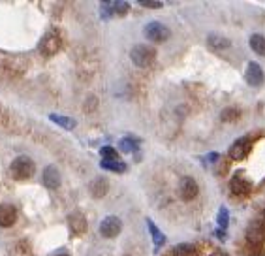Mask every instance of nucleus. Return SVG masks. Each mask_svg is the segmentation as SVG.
<instances>
[{
  "instance_id": "1",
  "label": "nucleus",
  "mask_w": 265,
  "mask_h": 256,
  "mask_svg": "<svg viewBox=\"0 0 265 256\" xmlns=\"http://www.w3.org/2000/svg\"><path fill=\"white\" fill-rule=\"evenodd\" d=\"M34 171H36V164L30 157H17V159H13L12 166H10V173L17 181L30 179L34 175Z\"/></svg>"
},
{
  "instance_id": "2",
  "label": "nucleus",
  "mask_w": 265,
  "mask_h": 256,
  "mask_svg": "<svg viewBox=\"0 0 265 256\" xmlns=\"http://www.w3.org/2000/svg\"><path fill=\"white\" fill-rule=\"evenodd\" d=\"M130 59L135 66H139V68H147V66H151L155 59H156V51L151 47V46H145V44H137V46H133L132 51H130Z\"/></svg>"
},
{
  "instance_id": "3",
  "label": "nucleus",
  "mask_w": 265,
  "mask_h": 256,
  "mask_svg": "<svg viewBox=\"0 0 265 256\" xmlns=\"http://www.w3.org/2000/svg\"><path fill=\"white\" fill-rule=\"evenodd\" d=\"M38 49H40V53H42V55H45V57L55 55V53L61 49V36H59V32H55V30L47 32L45 36L40 40Z\"/></svg>"
},
{
  "instance_id": "4",
  "label": "nucleus",
  "mask_w": 265,
  "mask_h": 256,
  "mask_svg": "<svg viewBox=\"0 0 265 256\" xmlns=\"http://www.w3.org/2000/svg\"><path fill=\"white\" fill-rule=\"evenodd\" d=\"M145 36L149 38L151 42H166L169 36H171V32H169V28L166 24L158 23V21H151V23L147 24L143 28Z\"/></svg>"
},
{
  "instance_id": "5",
  "label": "nucleus",
  "mask_w": 265,
  "mask_h": 256,
  "mask_svg": "<svg viewBox=\"0 0 265 256\" xmlns=\"http://www.w3.org/2000/svg\"><path fill=\"white\" fill-rule=\"evenodd\" d=\"M229 190L233 196H246L252 190V183L243 175V171H237L229 181Z\"/></svg>"
},
{
  "instance_id": "6",
  "label": "nucleus",
  "mask_w": 265,
  "mask_h": 256,
  "mask_svg": "<svg viewBox=\"0 0 265 256\" xmlns=\"http://www.w3.org/2000/svg\"><path fill=\"white\" fill-rule=\"evenodd\" d=\"M122 230V222L119 217H115V215H111V217H106V219L102 220V224H100V233H102V237H108V239H113V237H117Z\"/></svg>"
},
{
  "instance_id": "7",
  "label": "nucleus",
  "mask_w": 265,
  "mask_h": 256,
  "mask_svg": "<svg viewBox=\"0 0 265 256\" xmlns=\"http://www.w3.org/2000/svg\"><path fill=\"white\" fill-rule=\"evenodd\" d=\"M250 149H252V141H250V138H239V140H235L233 141V145L229 147V159L231 160H243L248 157V153H250Z\"/></svg>"
},
{
  "instance_id": "8",
  "label": "nucleus",
  "mask_w": 265,
  "mask_h": 256,
  "mask_svg": "<svg viewBox=\"0 0 265 256\" xmlns=\"http://www.w3.org/2000/svg\"><path fill=\"white\" fill-rule=\"evenodd\" d=\"M244 79L250 87H260L265 81V73L262 66L258 62H248L246 72H244Z\"/></svg>"
},
{
  "instance_id": "9",
  "label": "nucleus",
  "mask_w": 265,
  "mask_h": 256,
  "mask_svg": "<svg viewBox=\"0 0 265 256\" xmlns=\"http://www.w3.org/2000/svg\"><path fill=\"white\" fill-rule=\"evenodd\" d=\"M179 196H181V200L184 202H190L194 200L196 196H198V183L194 181L192 177H182L181 183H179Z\"/></svg>"
},
{
  "instance_id": "10",
  "label": "nucleus",
  "mask_w": 265,
  "mask_h": 256,
  "mask_svg": "<svg viewBox=\"0 0 265 256\" xmlns=\"http://www.w3.org/2000/svg\"><path fill=\"white\" fill-rule=\"evenodd\" d=\"M42 183L51 190H57L61 186V171L57 170L55 166H47L42 173Z\"/></svg>"
},
{
  "instance_id": "11",
  "label": "nucleus",
  "mask_w": 265,
  "mask_h": 256,
  "mask_svg": "<svg viewBox=\"0 0 265 256\" xmlns=\"http://www.w3.org/2000/svg\"><path fill=\"white\" fill-rule=\"evenodd\" d=\"M17 219V211L12 204H0V226L10 228Z\"/></svg>"
},
{
  "instance_id": "12",
  "label": "nucleus",
  "mask_w": 265,
  "mask_h": 256,
  "mask_svg": "<svg viewBox=\"0 0 265 256\" xmlns=\"http://www.w3.org/2000/svg\"><path fill=\"white\" fill-rule=\"evenodd\" d=\"M207 46L213 49V51H224V49H228L231 46V42H229V38H226L224 34H218V32H211L209 36H207Z\"/></svg>"
},
{
  "instance_id": "13",
  "label": "nucleus",
  "mask_w": 265,
  "mask_h": 256,
  "mask_svg": "<svg viewBox=\"0 0 265 256\" xmlns=\"http://www.w3.org/2000/svg\"><path fill=\"white\" fill-rule=\"evenodd\" d=\"M68 226H70V232L73 235H83L87 232V219L81 213H72L68 217Z\"/></svg>"
},
{
  "instance_id": "14",
  "label": "nucleus",
  "mask_w": 265,
  "mask_h": 256,
  "mask_svg": "<svg viewBox=\"0 0 265 256\" xmlns=\"http://www.w3.org/2000/svg\"><path fill=\"white\" fill-rule=\"evenodd\" d=\"M246 239H248V243L254 245V247H258V245L264 243L265 239V233H264V228L256 222V224H250V228L246 230Z\"/></svg>"
},
{
  "instance_id": "15",
  "label": "nucleus",
  "mask_w": 265,
  "mask_h": 256,
  "mask_svg": "<svg viewBox=\"0 0 265 256\" xmlns=\"http://www.w3.org/2000/svg\"><path fill=\"white\" fill-rule=\"evenodd\" d=\"M88 188H90V194L94 196V198H104L109 190V183H108V179H104V177H96V179L90 183Z\"/></svg>"
},
{
  "instance_id": "16",
  "label": "nucleus",
  "mask_w": 265,
  "mask_h": 256,
  "mask_svg": "<svg viewBox=\"0 0 265 256\" xmlns=\"http://www.w3.org/2000/svg\"><path fill=\"white\" fill-rule=\"evenodd\" d=\"M147 228H149V232H151V237H153V243H155V251H158L162 245L166 243V235L162 233V230L158 228L156 224L153 222V220L147 219Z\"/></svg>"
},
{
  "instance_id": "17",
  "label": "nucleus",
  "mask_w": 265,
  "mask_h": 256,
  "mask_svg": "<svg viewBox=\"0 0 265 256\" xmlns=\"http://www.w3.org/2000/svg\"><path fill=\"white\" fill-rule=\"evenodd\" d=\"M49 121L55 122V124H59L61 128H66V130H73V128L77 126L75 119L66 117V115H57V113H51V115H49Z\"/></svg>"
},
{
  "instance_id": "18",
  "label": "nucleus",
  "mask_w": 265,
  "mask_h": 256,
  "mask_svg": "<svg viewBox=\"0 0 265 256\" xmlns=\"http://www.w3.org/2000/svg\"><path fill=\"white\" fill-rule=\"evenodd\" d=\"M100 168L108 171H115V173H122V171H126L128 166H126L122 160H102V162H100Z\"/></svg>"
},
{
  "instance_id": "19",
  "label": "nucleus",
  "mask_w": 265,
  "mask_h": 256,
  "mask_svg": "<svg viewBox=\"0 0 265 256\" xmlns=\"http://www.w3.org/2000/svg\"><path fill=\"white\" fill-rule=\"evenodd\" d=\"M248 44H250V49H252L254 53H258L260 57H265V36L252 34L250 40H248Z\"/></svg>"
},
{
  "instance_id": "20",
  "label": "nucleus",
  "mask_w": 265,
  "mask_h": 256,
  "mask_svg": "<svg viewBox=\"0 0 265 256\" xmlns=\"http://www.w3.org/2000/svg\"><path fill=\"white\" fill-rule=\"evenodd\" d=\"M171 256H196V247L190 243H181L173 249Z\"/></svg>"
},
{
  "instance_id": "21",
  "label": "nucleus",
  "mask_w": 265,
  "mask_h": 256,
  "mask_svg": "<svg viewBox=\"0 0 265 256\" xmlns=\"http://www.w3.org/2000/svg\"><path fill=\"white\" fill-rule=\"evenodd\" d=\"M239 117H241V111L237 110V108H226V110L220 113V121L224 122H235L239 121Z\"/></svg>"
},
{
  "instance_id": "22",
  "label": "nucleus",
  "mask_w": 265,
  "mask_h": 256,
  "mask_svg": "<svg viewBox=\"0 0 265 256\" xmlns=\"http://www.w3.org/2000/svg\"><path fill=\"white\" fill-rule=\"evenodd\" d=\"M119 147H121L122 153H133V151H137V140H133V138H122L121 141H119Z\"/></svg>"
},
{
  "instance_id": "23",
  "label": "nucleus",
  "mask_w": 265,
  "mask_h": 256,
  "mask_svg": "<svg viewBox=\"0 0 265 256\" xmlns=\"http://www.w3.org/2000/svg\"><path fill=\"white\" fill-rule=\"evenodd\" d=\"M100 155H102V159L104 160H119V151L109 145L102 147V149H100Z\"/></svg>"
},
{
  "instance_id": "24",
  "label": "nucleus",
  "mask_w": 265,
  "mask_h": 256,
  "mask_svg": "<svg viewBox=\"0 0 265 256\" xmlns=\"http://www.w3.org/2000/svg\"><path fill=\"white\" fill-rule=\"evenodd\" d=\"M217 220H218V226L220 228H228V224H229V211L226 208H220L218 209V217H217Z\"/></svg>"
},
{
  "instance_id": "25",
  "label": "nucleus",
  "mask_w": 265,
  "mask_h": 256,
  "mask_svg": "<svg viewBox=\"0 0 265 256\" xmlns=\"http://www.w3.org/2000/svg\"><path fill=\"white\" fill-rule=\"evenodd\" d=\"M130 10V4L128 2H122V0H115L113 2V15H124Z\"/></svg>"
},
{
  "instance_id": "26",
  "label": "nucleus",
  "mask_w": 265,
  "mask_h": 256,
  "mask_svg": "<svg viewBox=\"0 0 265 256\" xmlns=\"http://www.w3.org/2000/svg\"><path fill=\"white\" fill-rule=\"evenodd\" d=\"M139 4L145 6V8H151V10H158V8H162L164 4L162 2H158V0H139Z\"/></svg>"
},
{
  "instance_id": "27",
  "label": "nucleus",
  "mask_w": 265,
  "mask_h": 256,
  "mask_svg": "<svg viewBox=\"0 0 265 256\" xmlns=\"http://www.w3.org/2000/svg\"><path fill=\"white\" fill-rule=\"evenodd\" d=\"M211 256H228V255H226L224 251H217V253H213Z\"/></svg>"
},
{
  "instance_id": "28",
  "label": "nucleus",
  "mask_w": 265,
  "mask_h": 256,
  "mask_svg": "<svg viewBox=\"0 0 265 256\" xmlns=\"http://www.w3.org/2000/svg\"><path fill=\"white\" fill-rule=\"evenodd\" d=\"M217 237H220V239H222V237H226V233H222V230H217Z\"/></svg>"
},
{
  "instance_id": "29",
  "label": "nucleus",
  "mask_w": 265,
  "mask_h": 256,
  "mask_svg": "<svg viewBox=\"0 0 265 256\" xmlns=\"http://www.w3.org/2000/svg\"><path fill=\"white\" fill-rule=\"evenodd\" d=\"M262 222L265 224V209H264V213H262Z\"/></svg>"
},
{
  "instance_id": "30",
  "label": "nucleus",
  "mask_w": 265,
  "mask_h": 256,
  "mask_svg": "<svg viewBox=\"0 0 265 256\" xmlns=\"http://www.w3.org/2000/svg\"><path fill=\"white\" fill-rule=\"evenodd\" d=\"M252 256H264V255H260V253H254Z\"/></svg>"
},
{
  "instance_id": "31",
  "label": "nucleus",
  "mask_w": 265,
  "mask_h": 256,
  "mask_svg": "<svg viewBox=\"0 0 265 256\" xmlns=\"http://www.w3.org/2000/svg\"><path fill=\"white\" fill-rule=\"evenodd\" d=\"M57 256H70V255H66V253H62V255H57Z\"/></svg>"
}]
</instances>
